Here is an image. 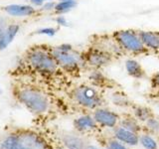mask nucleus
Masks as SVG:
<instances>
[{
	"label": "nucleus",
	"instance_id": "nucleus-1",
	"mask_svg": "<svg viewBox=\"0 0 159 149\" xmlns=\"http://www.w3.org/2000/svg\"><path fill=\"white\" fill-rule=\"evenodd\" d=\"M73 98L79 106L88 109H97L102 106L103 99L97 88L91 86H80L73 91Z\"/></svg>",
	"mask_w": 159,
	"mask_h": 149
},
{
	"label": "nucleus",
	"instance_id": "nucleus-2",
	"mask_svg": "<svg viewBox=\"0 0 159 149\" xmlns=\"http://www.w3.org/2000/svg\"><path fill=\"white\" fill-rule=\"evenodd\" d=\"M18 97L21 102L33 112L43 113L49 109L50 102L48 97L37 89L24 88L19 93Z\"/></svg>",
	"mask_w": 159,
	"mask_h": 149
},
{
	"label": "nucleus",
	"instance_id": "nucleus-3",
	"mask_svg": "<svg viewBox=\"0 0 159 149\" xmlns=\"http://www.w3.org/2000/svg\"><path fill=\"white\" fill-rule=\"evenodd\" d=\"M114 38L120 45L122 50H125L130 53L140 54L146 52V47L141 41L139 33L132 30H121L114 34Z\"/></svg>",
	"mask_w": 159,
	"mask_h": 149
},
{
	"label": "nucleus",
	"instance_id": "nucleus-4",
	"mask_svg": "<svg viewBox=\"0 0 159 149\" xmlns=\"http://www.w3.org/2000/svg\"><path fill=\"white\" fill-rule=\"evenodd\" d=\"M29 62L32 66L41 73L52 74L56 72L58 63L53 57L52 54H49L41 49L33 50L29 54Z\"/></svg>",
	"mask_w": 159,
	"mask_h": 149
},
{
	"label": "nucleus",
	"instance_id": "nucleus-5",
	"mask_svg": "<svg viewBox=\"0 0 159 149\" xmlns=\"http://www.w3.org/2000/svg\"><path fill=\"white\" fill-rule=\"evenodd\" d=\"M58 65L65 69H76L82 63L83 58L80 54L73 51L70 45H61L56 47L52 53Z\"/></svg>",
	"mask_w": 159,
	"mask_h": 149
},
{
	"label": "nucleus",
	"instance_id": "nucleus-6",
	"mask_svg": "<svg viewBox=\"0 0 159 149\" xmlns=\"http://www.w3.org/2000/svg\"><path fill=\"white\" fill-rule=\"evenodd\" d=\"M1 149H44V144L35 135L9 136L1 143Z\"/></svg>",
	"mask_w": 159,
	"mask_h": 149
},
{
	"label": "nucleus",
	"instance_id": "nucleus-7",
	"mask_svg": "<svg viewBox=\"0 0 159 149\" xmlns=\"http://www.w3.org/2000/svg\"><path fill=\"white\" fill-rule=\"evenodd\" d=\"M94 120L97 121L98 126L106 127V128H114L118 125L120 117L119 115L111 109L98 107L94 109V112L93 114Z\"/></svg>",
	"mask_w": 159,
	"mask_h": 149
},
{
	"label": "nucleus",
	"instance_id": "nucleus-8",
	"mask_svg": "<svg viewBox=\"0 0 159 149\" xmlns=\"http://www.w3.org/2000/svg\"><path fill=\"white\" fill-rule=\"evenodd\" d=\"M111 55L107 52L99 50L98 48H93L89 50L86 54V60L89 65L94 67V68H102L111 62Z\"/></svg>",
	"mask_w": 159,
	"mask_h": 149
},
{
	"label": "nucleus",
	"instance_id": "nucleus-9",
	"mask_svg": "<svg viewBox=\"0 0 159 149\" xmlns=\"http://www.w3.org/2000/svg\"><path fill=\"white\" fill-rule=\"evenodd\" d=\"M113 138H116V140L122 142L123 144H125V145L129 147L137 146L139 144L138 133L130 131L119 125L113 128Z\"/></svg>",
	"mask_w": 159,
	"mask_h": 149
},
{
	"label": "nucleus",
	"instance_id": "nucleus-10",
	"mask_svg": "<svg viewBox=\"0 0 159 149\" xmlns=\"http://www.w3.org/2000/svg\"><path fill=\"white\" fill-rule=\"evenodd\" d=\"M74 126L80 132H92L97 130L98 124L94 120L93 116L84 114L75 119Z\"/></svg>",
	"mask_w": 159,
	"mask_h": 149
},
{
	"label": "nucleus",
	"instance_id": "nucleus-11",
	"mask_svg": "<svg viewBox=\"0 0 159 149\" xmlns=\"http://www.w3.org/2000/svg\"><path fill=\"white\" fill-rule=\"evenodd\" d=\"M63 143L67 149H89V146L82 136L77 134H66L63 137Z\"/></svg>",
	"mask_w": 159,
	"mask_h": 149
},
{
	"label": "nucleus",
	"instance_id": "nucleus-12",
	"mask_svg": "<svg viewBox=\"0 0 159 149\" xmlns=\"http://www.w3.org/2000/svg\"><path fill=\"white\" fill-rule=\"evenodd\" d=\"M139 36L146 49L159 50V33L151 31H141Z\"/></svg>",
	"mask_w": 159,
	"mask_h": 149
},
{
	"label": "nucleus",
	"instance_id": "nucleus-13",
	"mask_svg": "<svg viewBox=\"0 0 159 149\" xmlns=\"http://www.w3.org/2000/svg\"><path fill=\"white\" fill-rule=\"evenodd\" d=\"M4 10L6 11L9 15H12V16H30L35 13V9L32 6H29V5H16V4H12V5H8V6L4 7Z\"/></svg>",
	"mask_w": 159,
	"mask_h": 149
},
{
	"label": "nucleus",
	"instance_id": "nucleus-14",
	"mask_svg": "<svg viewBox=\"0 0 159 149\" xmlns=\"http://www.w3.org/2000/svg\"><path fill=\"white\" fill-rule=\"evenodd\" d=\"M125 70L129 76L134 79H142L145 76V71L143 70L140 63L135 60H127L125 62Z\"/></svg>",
	"mask_w": 159,
	"mask_h": 149
},
{
	"label": "nucleus",
	"instance_id": "nucleus-15",
	"mask_svg": "<svg viewBox=\"0 0 159 149\" xmlns=\"http://www.w3.org/2000/svg\"><path fill=\"white\" fill-rule=\"evenodd\" d=\"M18 31H19V26L16 24L9 25L8 27H6L3 36L0 39V50L5 49L13 41V39L17 35Z\"/></svg>",
	"mask_w": 159,
	"mask_h": 149
},
{
	"label": "nucleus",
	"instance_id": "nucleus-16",
	"mask_svg": "<svg viewBox=\"0 0 159 149\" xmlns=\"http://www.w3.org/2000/svg\"><path fill=\"white\" fill-rule=\"evenodd\" d=\"M139 144L143 149H159V143L151 133L139 134Z\"/></svg>",
	"mask_w": 159,
	"mask_h": 149
},
{
	"label": "nucleus",
	"instance_id": "nucleus-17",
	"mask_svg": "<svg viewBox=\"0 0 159 149\" xmlns=\"http://www.w3.org/2000/svg\"><path fill=\"white\" fill-rule=\"evenodd\" d=\"M119 126H121L125 129H128V130L133 131V132H136L139 134L140 132V125H139V121L135 117H132V116H124L121 117L120 120H119L118 123Z\"/></svg>",
	"mask_w": 159,
	"mask_h": 149
},
{
	"label": "nucleus",
	"instance_id": "nucleus-18",
	"mask_svg": "<svg viewBox=\"0 0 159 149\" xmlns=\"http://www.w3.org/2000/svg\"><path fill=\"white\" fill-rule=\"evenodd\" d=\"M133 116L139 122L145 123L149 118L154 116V114L151 111V109L146 106H135L133 108Z\"/></svg>",
	"mask_w": 159,
	"mask_h": 149
},
{
	"label": "nucleus",
	"instance_id": "nucleus-19",
	"mask_svg": "<svg viewBox=\"0 0 159 149\" xmlns=\"http://www.w3.org/2000/svg\"><path fill=\"white\" fill-rule=\"evenodd\" d=\"M76 6V1H60L56 4L55 6V10L58 13H65L70 11L71 9H73Z\"/></svg>",
	"mask_w": 159,
	"mask_h": 149
},
{
	"label": "nucleus",
	"instance_id": "nucleus-20",
	"mask_svg": "<svg viewBox=\"0 0 159 149\" xmlns=\"http://www.w3.org/2000/svg\"><path fill=\"white\" fill-rule=\"evenodd\" d=\"M146 125L147 130L151 134H158L159 133V119L155 116H152L144 123Z\"/></svg>",
	"mask_w": 159,
	"mask_h": 149
},
{
	"label": "nucleus",
	"instance_id": "nucleus-21",
	"mask_svg": "<svg viewBox=\"0 0 159 149\" xmlns=\"http://www.w3.org/2000/svg\"><path fill=\"white\" fill-rule=\"evenodd\" d=\"M112 102L117 106H127L129 102L127 97L124 96V94L120 93H116L112 94Z\"/></svg>",
	"mask_w": 159,
	"mask_h": 149
},
{
	"label": "nucleus",
	"instance_id": "nucleus-22",
	"mask_svg": "<svg viewBox=\"0 0 159 149\" xmlns=\"http://www.w3.org/2000/svg\"><path fill=\"white\" fill-rule=\"evenodd\" d=\"M106 149H129V146L123 144L122 142L116 140V138L111 139L107 143Z\"/></svg>",
	"mask_w": 159,
	"mask_h": 149
},
{
	"label": "nucleus",
	"instance_id": "nucleus-23",
	"mask_svg": "<svg viewBox=\"0 0 159 149\" xmlns=\"http://www.w3.org/2000/svg\"><path fill=\"white\" fill-rule=\"evenodd\" d=\"M37 33L42 34V35H47V36H54V35L57 33V30L55 28H43V29H40Z\"/></svg>",
	"mask_w": 159,
	"mask_h": 149
},
{
	"label": "nucleus",
	"instance_id": "nucleus-24",
	"mask_svg": "<svg viewBox=\"0 0 159 149\" xmlns=\"http://www.w3.org/2000/svg\"><path fill=\"white\" fill-rule=\"evenodd\" d=\"M56 22H57L59 25H61V26H67V25H68L67 20H66V18H65L64 16H59V17L56 19Z\"/></svg>",
	"mask_w": 159,
	"mask_h": 149
},
{
	"label": "nucleus",
	"instance_id": "nucleus-25",
	"mask_svg": "<svg viewBox=\"0 0 159 149\" xmlns=\"http://www.w3.org/2000/svg\"><path fill=\"white\" fill-rule=\"evenodd\" d=\"M55 6H56V3L54 2H47L45 5H43V10H52L55 9Z\"/></svg>",
	"mask_w": 159,
	"mask_h": 149
},
{
	"label": "nucleus",
	"instance_id": "nucleus-26",
	"mask_svg": "<svg viewBox=\"0 0 159 149\" xmlns=\"http://www.w3.org/2000/svg\"><path fill=\"white\" fill-rule=\"evenodd\" d=\"M45 0H31V2L34 4V5H37V6H40V5H42L44 3Z\"/></svg>",
	"mask_w": 159,
	"mask_h": 149
},
{
	"label": "nucleus",
	"instance_id": "nucleus-27",
	"mask_svg": "<svg viewBox=\"0 0 159 149\" xmlns=\"http://www.w3.org/2000/svg\"><path fill=\"white\" fill-rule=\"evenodd\" d=\"M89 149H101V148H98V146H94V145H89Z\"/></svg>",
	"mask_w": 159,
	"mask_h": 149
},
{
	"label": "nucleus",
	"instance_id": "nucleus-28",
	"mask_svg": "<svg viewBox=\"0 0 159 149\" xmlns=\"http://www.w3.org/2000/svg\"><path fill=\"white\" fill-rule=\"evenodd\" d=\"M58 1H74V0H58Z\"/></svg>",
	"mask_w": 159,
	"mask_h": 149
},
{
	"label": "nucleus",
	"instance_id": "nucleus-29",
	"mask_svg": "<svg viewBox=\"0 0 159 149\" xmlns=\"http://www.w3.org/2000/svg\"><path fill=\"white\" fill-rule=\"evenodd\" d=\"M45 1H47V0H45Z\"/></svg>",
	"mask_w": 159,
	"mask_h": 149
}]
</instances>
